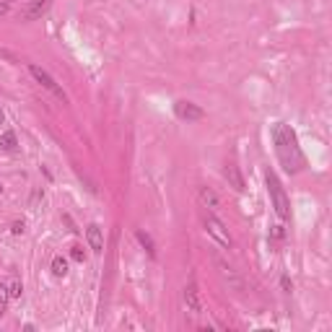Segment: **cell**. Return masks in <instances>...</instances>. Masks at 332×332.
I'll return each instance as SVG.
<instances>
[{
    "label": "cell",
    "instance_id": "ba28073f",
    "mask_svg": "<svg viewBox=\"0 0 332 332\" xmlns=\"http://www.w3.org/2000/svg\"><path fill=\"white\" fill-rule=\"evenodd\" d=\"M86 239H88V247L94 249L96 254L104 252V236H101V228H99L96 223H91V226L86 228Z\"/></svg>",
    "mask_w": 332,
    "mask_h": 332
},
{
    "label": "cell",
    "instance_id": "7c38bea8",
    "mask_svg": "<svg viewBox=\"0 0 332 332\" xmlns=\"http://www.w3.org/2000/svg\"><path fill=\"white\" fill-rule=\"evenodd\" d=\"M52 275H55V278H65V275H68V260H65V257H55V260H52Z\"/></svg>",
    "mask_w": 332,
    "mask_h": 332
},
{
    "label": "cell",
    "instance_id": "44dd1931",
    "mask_svg": "<svg viewBox=\"0 0 332 332\" xmlns=\"http://www.w3.org/2000/svg\"><path fill=\"white\" fill-rule=\"evenodd\" d=\"M3 122H5V114H3V112H0V125H3Z\"/></svg>",
    "mask_w": 332,
    "mask_h": 332
},
{
    "label": "cell",
    "instance_id": "e0dca14e",
    "mask_svg": "<svg viewBox=\"0 0 332 332\" xmlns=\"http://www.w3.org/2000/svg\"><path fill=\"white\" fill-rule=\"evenodd\" d=\"M11 13V3L8 0H0V16H8Z\"/></svg>",
    "mask_w": 332,
    "mask_h": 332
},
{
    "label": "cell",
    "instance_id": "ffe728a7",
    "mask_svg": "<svg viewBox=\"0 0 332 332\" xmlns=\"http://www.w3.org/2000/svg\"><path fill=\"white\" fill-rule=\"evenodd\" d=\"M3 311H5V301L0 299V314H3Z\"/></svg>",
    "mask_w": 332,
    "mask_h": 332
},
{
    "label": "cell",
    "instance_id": "3957f363",
    "mask_svg": "<svg viewBox=\"0 0 332 332\" xmlns=\"http://www.w3.org/2000/svg\"><path fill=\"white\" fill-rule=\"evenodd\" d=\"M29 73L34 76V81H36V83H42V86L50 91L52 96H57L60 101H65V99H68V96H65V91H62V86H60V83L55 81V78H52L44 68H39V65H29Z\"/></svg>",
    "mask_w": 332,
    "mask_h": 332
},
{
    "label": "cell",
    "instance_id": "277c9868",
    "mask_svg": "<svg viewBox=\"0 0 332 332\" xmlns=\"http://www.w3.org/2000/svg\"><path fill=\"white\" fill-rule=\"evenodd\" d=\"M205 231L216 239V242L221 244V247H226V249H231V244H234V239H231V234H228V228L221 223V221L213 216V213H208L205 216Z\"/></svg>",
    "mask_w": 332,
    "mask_h": 332
},
{
    "label": "cell",
    "instance_id": "6da1fadb",
    "mask_svg": "<svg viewBox=\"0 0 332 332\" xmlns=\"http://www.w3.org/2000/svg\"><path fill=\"white\" fill-rule=\"evenodd\" d=\"M273 145H275L278 161L283 164V169L288 174H296V171L304 169L306 159H304V153L299 148V138L285 122H275L273 125Z\"/></svg>",
    "mask_w": 332,
    "mask_h": 332
},
{
    "label": "cell",
    "instance_id": "7402d4cb",
    "mask_svg": "<svg viewBox=\"0 0 332 332\" xmlns=\"http://www.w3.org/2000/svg\"><path fill=\"white\" fill-rule=\"evenodd\" d=\"M0 192H3V187H0Z\"/></svg>",
    "mask_w": 332,
    "mask_h": 332
},
{
    "label": "cell",
    "instance_id": "30bf717a",
    "mask_svg": "<svg viewBox=\"0 0 332 332\" xmlns=\"http://www.w3.org/2000/svg\"><path fill=\"white\" fill-rule=\"evenodd\" d=\"M197 197H200V202H202V208H210V210H216V208H221V200H218V195L210 187H197Z\"/></svg>",
    "mask_w": 332,
    "mask_h": 332
},
{
    "label": "cell",
    "instance_id": "2e32d148",
    "mask_svg": "<svg viewBox=\"0 0 332 332\" xmlns=\"http://www.w3.org/2000/svg\"><path fill=\"white\" fill-rule=\"evenodd\" d=\"M11 231H13L16 236H18V234H24V231H26V223H24V221H16V223L11 226Z\"/></svg>",
    "mask_w": 332,
    "mask_h": 332
},
{
    "label": "cell",
    "instance_id": "9c48e42d",
    "mask_svg": "<svg viewBox=\"0 0 332 332\" xmlns=\"http://www.w3.org/2000/svg\"><path fill=\"white\" fill-rule=\"evenodd\" d=\"M226 182H228V187H234L236 192H244V177H242V171H239V166H234V164H228L226 166Z\"/></svg>",
    "mask_w": 332,
    "mask_h": 332
},
{
    "label": "cell",
    "instance_id": "5b68a950",
    "mask_svg": "<svg viewBox=\"0 0 332 332\" xmlns=\"http://www.w3.org/2000/svg\"><path fill=\"white\" fill-rule=\"evenodd\" d=\"M174 114H177L179 119H184V122H197V119L205 117V112H202V109H200L197 104L187 101V99L174 101Z\"/></svg>",
    "mask_w": 332,
    "mask_h": 332
},
{
    "label": "cell",
    "instance_id": "8fae6325",
    "mask_svg": "<svg viewBox=\"0 0 332 332\" xmlns=\"http://www.w3.org/2000/svg\"><path fill=\"white\" fill-rule=\"evenodd\" d=\"M135 239H138V244H140V247H143L151 257H156V244H153V239H151L148 234H145L143 228H138V231H135Z\"/></svg>",
    "mask_w": 332,
    "mask_h": 332
},
{
    "label": "cell",
    "instance_id": "4fadbf2b",
    "mask_svg": "<svg viewBox=\"0 0 332 332\" xmlns=\"http://www.w3.org/2000/svg\"><path fill=\"white\" fill-rule=\"evenodd\" d=\"M16 145H18V138H16L13 130H8V133L0 135V148H3V151H16Z\"/></svg>",
    "mask_w": 332,
    "mask_h": 332
},
{
    "label": "cell",
    "instance_id": "52a82bcc",
    "mask_svg": "<svg viewBox=\"0 0 332 332\" xmlns=\"http://www.w3.org/2000/svg\"><path fill=\"white\" fill-rule=\"evenodd\" d=\"M184 304H187V309L192 314H200L202 311V299H200V291L195 283H190L187 288H184Z\"/></svg>",
    "mask_w": 332,
    "mask_h": 332
},
{
    "label": "cell",
    "instance_id": "7a4b0ae2",
    "mask_svg": "<svg viewBox=\"0 0 332 332\" xmlns=\"http://www.w3.org/2000/svg\"><path fill=\"white\" fill-rule=\"evenodd\" d=\"M265 182H267V192H270V200H273V208H275V213H278V218L288 221L291 218V200H288V195H285L280 179L275 177L273 171H267Z\"/></svg>",
    "mask_w": 332,
    "mask_h": 332
},
{
    "label": "cell",
    "instance_id": "5bb4252c",
    "mask_svg": "<svg viewBox=\"0 0 332 332\" xmlns=\"http://www.w3.org/2000/svg\"><path fill=\"white\" fill-rule=\"evenodd\" d=\"M21 293H24V285H21V280H8V296L11 299H21Z\"/></svg>",
    "mask_w": 332,
    "mask_h": 332
},
{
    "label": "cell",
    "instance_id": "8992f818",
    "mask_svg": "<svg viewBox=\"0 0 332 332\" xmlns=\"http://www.w3.org/2000/svg\"><path fill=\"white\" fill-rule=\"evenodd\" d=\"M50 5H52V0H29V3L24 5V11H21V18H24V21L42 18L44 13L50 11Z\"/></svg>",
    "mask_w": 332,
    "mask_h": 332
},
{
    "label": "cell",
    "instance_id": "9a60e30c",
    "mask_svg": "<svg viewBox=\"0 0 332 332\" xmlns=\"http://www.w3.org/2000/svg\"><path fill=\"white\" fill-rule=\"evenodd\" d=\"M70 257H73L76 262H83V260H86V252H83V247H73V249H70Z\"/></svg>",
    "mask_w": 332,
    "mask_h": 332
},
{
    "label": "cell",
    "instance_id": "d6986e66",
    "mask_svg": "<svg viewBox=\"0 0 332 332\" xmlns=\"http://www.w3.org/2000/svg\"><path fill=\"white\" fill-rule=\"evenodd\" d=\"M280 285H283V291H291V288H293V285H291V280H288V278H283V280H280Z\"/></svg>",
    "mask_w": 332,
    "mask_h": 332
},
{
    "label": "cell",
    "instance_id": "ac0fdd59",
    "mask_svg": "<svg viewBox=\"0 0 332 332\" xmlns=\"http://www.w3.org/2000/svg\"><path fill=\"white\" fill-rule=\"evenodd\" d=\"M273 236L275 239H283V226H273Z\"/></svg>",
    "mask_w": 332,
    "mask_h": 332
}]
</instances>
